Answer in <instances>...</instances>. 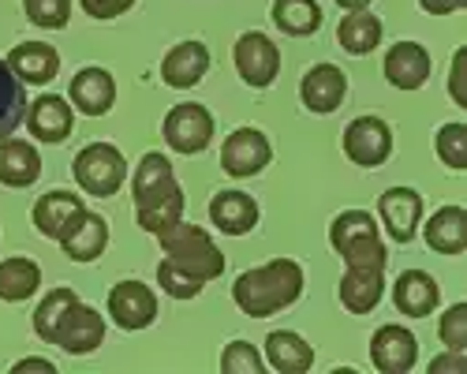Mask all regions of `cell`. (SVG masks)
Returning a JSON list of instances; mask_svg holds the SVG:
<instances>
[{"instance_id": "277c9868", "label": "cell", "mask_w": 467, "mask_h": 374, "mask_svg": "<svg viewBox=\"0 0 467 374\" xmlns=\"http://www.w3.org/2000/svg\"><path fill=\"white\" fill-rule=\"evenodd\" d=\"M158 244L165 251V258L172 262V266H180L183 274L199 277V281H213L224 274V255L221 247L210 240L206 229H199V224H169V229L158 233Z\"/></svg>"}, {"instance_id": "d6986e66", "label": "cell", "mask_w": 467, "mask_h": 374, "mask_svg": "<svg viewBox=\"0 0 467 374\" xmlns=\"http://www.w3.org/2000/svg\"><path fill=\"white\" fill-rule=\"evenodd\" d=\"M8 68L16 71L19 83H30V87H46L57 79L60 71V53L46 42H19L12 53H8Z\"/></svg>"}, {"instance_id": "ba28073f", "label": "cell", "mask_w": 467, "mask_h": 374, "mask_svg": "<svg viewBox=\"0 0 467 374\" xmlns=\"http://www.w3.org/2000/svg\"><path fill=\"white\" fill-rule=\"evenodd\" d=\"M344 154L359 169H378L393 154V131L381 117H359L344 128Z\"/></svg>"}, {"instance_id": "836d02e7", "label": "cell", "mask_w": 467, "mask_h": 374, "mask_svg": "<svg viewBox=\"0 0 467 374\" xmlns=\"http://www.w3.org/2000/svg\"><path fill=\"white\" fill-rule=\"evenodd\" d=\"M221 370L224 374H262L265 370V359L258 356V348L251 341H232L221 352Z\"/></svg>"}, {"instance_id": "cb8c5ba5", "label": "cell", "mask_w": 467, "mask_h": 374, "mask_svg": "<svg viewBox=\"0 0 467 374\" xmlns=\"http://www.w3.org/2000/svg\"><path fill=\"white\" fill-rule=\"evenodd\" d=\"M37 176H42V154L23 139H0V183L30 187Z\"/></svg>"}, {"instance_id": "5b68a950", "label": "cell", "mask_w": 467, "mask_h": 374, "mask_svg": "<svg viewBox=\"0 0 467 374\" xmlns=\"http://www.w3.org/2000/svg\"><path fill=\"white\" fill-rule=\"evenodd\" d=\"M329 240H333V251L348 262V270H370V266L385 270L389 255L378 236V221L367 210H344L340 217H333Z\"/></svg>"}, {"instance_id": "8d00e7d4", "label": "cell", "mask_w": 467, "mask_h": 374, "mask_svg": "<svg viewBox=\"0 0 467 374\" xmlns=\"http://www.w3.org/2000/svg\"><path fill=\"white\" fill-rule=\"evenodd\" d=\"M79 5L90 19H116V16H124L135 0H79Z\"/></svg>"}, {"instance_id": "b9f144b4", "label": "cell", "mask_w": 467, "mask_h": 374, "mask_svg": "<svg viewBox=\"0 0 467 374\" xmlns=\"http://www.w3.org/2000/svg\"><path fill=\"white\" fill-rule=\"evenodd\" d=\"M337 5L344 8V12H359V8H367L370 0H337Z\"/></svg>"}, {"instance_id": "e575fe53", "label": "cell", "mask_w": 467, "mask_h": 374, "mask_svg": "<svg viewBox=\"0 0 467 374\" xmlns=\"http://www.w3.org/2000/svg\"><path fill=\"white\" fill-rule=\"evenodd\" d=\"M158 281H161V288H165L172 299H194V296L202 292V285H206V281H199V277L183 274L180 266H172L169 258H165L161 266H158Z\"/></svg>"}, {"instance_id": "4fadbf2b", "label": "cell", "mask_w": 467, "mask_h": 374, "mask_svg": "<svg viewBox=\"0 0 467 374\" xmlns=\"http://www.w3.org/2000/svg\"><path fill=\"white\" fill-rule=\"evenodd\" d=\"M378 213L385 221L389 236L397 244H408V240H415L419 221H422V195L411 192V187H389L378 199Z\"/></svg>"}, {"instance_id": "d590c367", "label": "cell", "mask_w": 467, "mask_h": 374, "mask_svg": "<svg viewBox=\"0 0 467 374\" xmlns=\"http://www.w3.org/2000/svg\"><path fill=\"white\" fill-rule=\"evenodd\" d=\"M438 337L445 341L449 352H467V304H452V307L441 315Z\"/></svg>"}, {"instance_id": "f1b7e54d", "label": "cell", "mask_w": 467, "mask_h": 374, "mask_svg": "<svg viewBox=\"0 0 467 374\" xmlns=\"http://www.w3.org/2000/svg\"><path fill=\"white\" fill-rule=\"evenodd\" d=\"M37 288H42V270L34 258H5L0 262V299L23 304Z\"/></svg>"}, {"instance_id": "44dd1931", "label": "cell", "mask_w": 467, "mask_h": 374, "mask_svg": "<svg viewBox=\"0 0 467 374\" xmlns=\"http://www.w3.org/2000/svg\"><path fill=\"white\" fill-rule=\"evenodd\" d=\"M438 299H441V288L431 274H422V270H404L393 285V304L400 315L408 318H426V315H434L438 307Z\"/></svg>"}, {"instance_id": "9a60e30c", "label": "cell", "mask_w": 467, "mask_h": 374, "mask_svg": "<svg viewBox=\"0 0 467 374\" xmlns=\"http://www.w3.org/2000/svg\"><path fill=\"white\" fill-rule=\"evenodd\" d=\"M23 124L37 142H64L75 128V117H71V105L60 94H42L34 105H26Z\"/></svg>"}, {"instance_id": "4dcf8cb0", "label": "cell", "mask_w": 467, "mask_h": 374, "mask_svg": "<svg viewBox=\"0 0 467 374\" xmlns=\"http://www.w3.org/2000/svg\"><path fill=\"white\" fill-rule=\"evenodd\" d=\"M274 23L292 37H306L322 26V8L315 0H274Z\"/></svg>"}, {"instance_id": "f546056e", "label": "cell", "mask_w": 467, "mask_h": 374, "mask_svg": "<svg viewBox=\"0 0 467 374\" xmlns=\"http://www.w3.org/2000/svg\"><path fill=\"white\" fill-rule=\"evenodd\" d=\"M23 120H26V90L8 68V60H0V139H8Z\"/></svg>"}, {"instance_id": "74e56055", "label": "cell", "mask_w": 467, "mask_h": 374, "mask_svg": "<svg viewBox=\"0 0 467 374\" xmlns=\"http://www.w3.org/2000/svg\"><path fill=\"white\" fill-rule=\"evenodd\" d=\"M463 64H467V49H456V57H452V71H449V90H452V101H456V105H467Z\"/></svg>"}, {"instance_id": "e0dca14e", "label": "cell", "mask_w": 467, "mask_h": 374, "mask_svg": "<svg viewBox=\"0 0 467 374\" xmlns=\"http://www.w3.org/2000/svg\"><path fill=\"white\" fill-rule=\"evenodd\" d=\"M431 53H426L419 42H397L385 53V79L397 90H419L426 79H431Z\"/></svg>"}, {"instance_id": "ffe728a7", "label": "cell", "mask_w": 467, "mask_h": 374, "mask_svg": "<svg viewBox=\"0 0 467 374\" xmlns=\"http://www.w3.org/2000/svg\"><path fill=\"white\" fill-rule=\"evenodd\" d=\"M210 71V49L202 42H180L161 60V79L172 90H191Z\"/></svg>"}, {"instance_id": "7c38bea8", "label": "cell", "mask_w": 467, "mask_h": 374, "mask_svg": "<svg viewBox=\"0 0 467 374\" xmlns=\"http://www.w3.org/2000/svg\"><path fill=\"white\" fill-rule=\"evenodd\" d=\"M419 359V341L404 326H381L370 337V363L381 374H408Z\"/></svg>"}, {"instance_id": "f35d334b", "label": "cell", "mask_w": 467, "mask_h": 374, "mask_svg": "<svg viewBox=\"0 0 467 374\" xmlns=\"http://www.w3.org/2000/svg\"><path fill=\"white\" fill-rule=\"evenodd\" d=\"M426 16H452L460 8H467V0H419Z\"/></svg>"}, {"instance_id": "d6a6232c", "label": "cell", "mask_w": 467, "mask_h": 374, "mask_svg": "<svg viewBox=\"0 0 467 374\" xmlns=\"http://www.w3.org/2000/svg\"><path fill=\"white\" fill-rule=\"evenodd\" d=\"M26 19L42 30H60L71 19V0H23Z\"/></svg>"}, {"instance_id": "6da1fadb", "label": "cell", "mask_w": 467, "mask_h": 374, "mask_svg": "<svg viewBox=\"0 0 467 374\" xmlns=\"http://www.w3.org/2000/svg\"><path fill=\"white\" fill-rule=\"evenodd\" d=\"M34 333L49 345H60L67 356H90L105 341V318L79 304L71 288H53L34 311Z\"/></svg>"}, {"instance_id": "7402d4cb", "label": "cell", "mask_w": 467, "mask_h": 374, "mask_svg": "<svg viewBox=\"0 0 467 374\" xmlns=\"http://www.w3.org/2000/svg\"><path fill=\"white\" fill-rule=\"evenodd\" d=\"M210 221L224 236H247L258 224V203L247 192H217L210 199Z\"/></svg>"}, {"instance_id": "5bb4252c", "label": "cell", "mask_w": 467, "mask_h": 374, "mask_svg": "<svg viewBox=\"0 0 467 374\" xmlns=\"http://www.w3.org/2000/svg\"><path fill=\"white\" fill-rule=\"evenodd\" d=\"M299 98L310 112H337L348 98V79H344V71L337 64H318V68H310L303 75V83H299Z\"/></svg>"}, {"instance_id": "d4e9b609", "label": "cell", "mask_w": 467, "mask_h": 374, "mask_svg": "<svg viewBox=\"0 0 467 374\" xmlns=\"http://www.w3.org/2000/svg\"><path fill=\"white\" fill-rule=\"evenodd\" d=\"M87 206L79 203V195H71V192H49L34 203V229L49 236V240H60L67 233V224L79 217Z\"/></svg>"}, {"instance_id": "1f68e13d", "label": "cell", "mask_w": 467, "mask_h": 374, "mask_svg": "<svg viewBox=\"0 0 467 374\" xmlns=\"http://www.w3.org/2000/svg\"><path fill=\"white\" fill-rule=\"evenodd\" d=\"M434 146H438L441 165H449V169H456V172H460V169H467V124L452 120V124L438 128Z\"/></svg>"}, {"instance_id": "8992f818", "label": "cell", "mask_w": 467, "mask_h": 374, "mask_svg": "<svg viewBox=\"0 0 467 374\" xmlns=\"http://www.w3.org/2000/svg\"><path fill=\"white\" fill-rule=\"evenodd\" d=\"M71 172H75V180H79V187L87 195L112 199L128 180V161L112 142H90L87 150H79Z\"/></svg>"}, {"instance_id": "603a6c76", "label": "cell", "mask_w": 467, "mask_h": 374, "mask_svg": "<svg viewBox=\"0 0 467 374\" xmlns=\"http://www.w3.org/2000/svg\"><path fill=\"white\" fill-rule=\"evenodd\" d=\"M265 367H274L277 374H306L315 367V348H310L299 333L274 329L265 337Z\"/></svg>"}, {"instance_id": "7a4b0ae2", "label": "cell", "mask_w": 467, "mask_h": 374, "mask_svg": "<svg viewBox=\"0 0 467 374\" xmlns=\"http://www.w3.org/2000/svg\"><path fill=\"white\" fill-rule=\"evenodd\" d=\"M131 195H135L139 229H146L153 236L183 217V192L176 183V172H172L169 158L158 154V150H150V154L139 161L135 180H131Z\"/></svg>"}, {"instance_id": "ab89813d", "label": "cell", "mask_w": 467, "mask_h": 374, "mask_svg": "<svg viewBox=\"0 0 467 374\" xmlns=\"http://www.w3.org/2000/svg\"><path fill=\"white\" fill-rule=\"evenodd\" d=\"M445 370H467V359H463V352H449V356H438L434 363H431V374H445Z\"/></svg>"}, {"instance_id": "4316f807", "label": "cell", "mask_w": 467, "mask_h": 374, "mask_svg": "<svg viewBox=\"0 0 467 374\" xmlns=\"http://www.w3.org/2000/svg\"><path fill=\"white\" fill-rule=\"evenodd\" d=\"M426 244L438 255H460L467 251V213L460 206H445L426 221Z\"/></svg>"}, {"instance_id": "8fae6325", "label": "cell", "mask_w": 467, "mask_h": 374, "mask_svg": "<svg viewBox=\"0 0 467 374\" xmlns=\"http://www.w3.org/2000/svg\"><path fill=\"white\" fill-rule=\"evenodd\" d=\"M109 315L128 333L146 329L153 318H158V296H153V288L142 281H120L109 292Z\"/></svg>"}, {"instance_id": "ac0fdd59", "label": "cell", "mask_w": 467, "mask_h": 374, "mask_svg": "<svg viewBox=\"0 0 467 374\" xmlns=\"http://www.w3.org/2000/svg\"><path fill=\"white\" fill-rule=\"evenodd\" d=\"M67 94H71V105L79 109L83 117H105L116 101V83L105 68H83V71H75Z\"/></svg>"}, {"instance_id": "3957f363", "label": "cell", "mask_w": 467, "mask_h": 374, "mask_svg": "<svg viewBox=\"0 0 467 374\" xmlns=\"http://www.w3.org/2000/svg\"><path fill=\"white\" fill-rule=\"evenodd\" d=\"M303 296V270L292 258H274L258 270H247L232 285V299L236 307L251 318H269L285 307H292Z\"/></svg>"}, {"instance_id": "60d3db41", "label": "cell", "mask_w": 467, "mask_h": 374, "mask_svg": "<svg viewBox=\"0 0 467 374\" xmlns=\"http://www.w3.org/2000/svg\"><path fill=\"white\" fill-rule=\"evenodd\" d=\"M12 370H16V374H26V370H42V374H53L57 367H53L49 359H23V363H16Z\"/></svg>"}, {"instance_id": "9c48e42d", "label": "cell", "mask_w": 467, "mask_h": 374, "mask_svg": "<svg viewBox=\"0 0 467 374\" xmlns=\"http://www.w3.org/2000/svg\"><path fill=\"white\" fill-rule=\"evenodd\" d=\"M232 60H236L240 79H244L247 87H254V90H265L269 83L277 79V71H281V53H277V46L269 42L265 34H258V30L240 34L236 49H232Z\"/></svg>"}, {"instance_id": "52a82bcc", "label": "cell", "mask_w": 467, "mask_h": 374, "mask_svg": "<svg viewBox=\"0 0 467 374\" xmlns=\"http://www.w3.org/2000/svg\"><path fill=\"white\" fill-rule=\"evenodd\" d=\"M161 135L172 150H180V154H202V150L210 146L213 139V117L210 109L199 105V101H183L176 109H169V117L161 124Z\"/></svg>"}, {"instance_id": "484cf974", "label": "cell", "mask_w": 467, "mask_h": 374, "mask_svg": "<svg viewBox=\"0 0 467 374\" xmlns=\"http://www.w3.org/2000/svg\"><path fill=\"white\" fill-rule=\"evenodd\" d=\"M385 292V270L370 266V270H348L340 277V304L352 315H370L378 307V299Z\"/></svg>"}, {"instance_id": "83f0119b", "label": "cell", "mask_w": 467, "mask_h": 374, "mask_svg": "<svg viewBox=\"0 0 467 374\" xmlns=\"http://www.w3.org/2000/svg\"><path fill=\"white\" fill-rule=\"evenodd\" d=\"M381 34H385V30H381V19L370 16L367 8H359V12H348V16L340 19V26H337V42H340L348 53L367 57V53L378 49Z\"/></svg>"}, {"instance_id": "30bf717a", "label": "cell", "mask_w": 467, "mask_h": 374, "mask_svg": "<svg viewBox=\"0 0 467 374\" xmlns=\"http://www.w3.org/2000/svg\"><path fill=\"white\" fill-rule=\"evenodd\" d=\"M269 158H274V150H269V139L258 128H236L221 146V169L236 180L262 172Z\"/></svg>"}, {"instance_id": "2e32d148", "label": "cell", "mask_w": 467, "mask_h": 374, "mask_svg": "<svg viewBox=\"0 0 467 374\" xmlns=\"http://www.w3.org/2000/svg\"><path fill=\"white\" fill-rule=\"evenodd\" d=\"M60 247H64V255L71 262H94V258H101L105 247H109V224H105V217L83 210L79 217L67 224V233L60 236Z\"/></svg>"}]
</instances>
